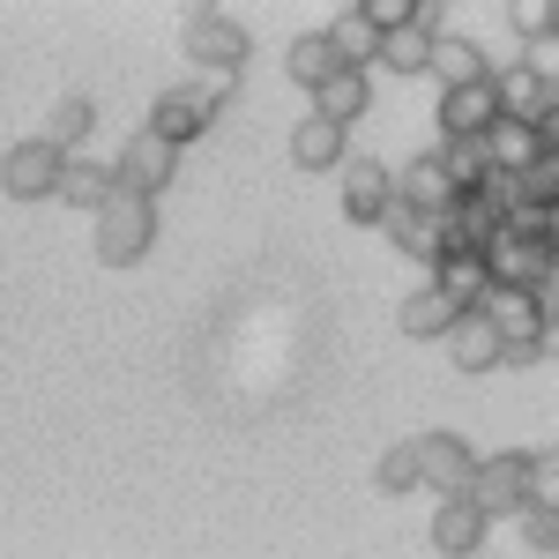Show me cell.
Segmentation results:
<instances>
[{
  "instance_id": "1",
  "label": "cell",
  "mask_w": 559,
  "mask_h": 559,
  "mask_svg": "<svg viewBox=\"0 0 559 559\" xmlns=\"http://www.w3.org/2000/svg\"><path fill=\"white\" fill-rule=\"evenodd\" d=\"M492 284H515V292H552L559 284V247L545 239V210H515V224L485 247Z\"/></svg>"
},
{
  "instance_id": "2",
  "label": "cell",
  "mask_w": 559,
  "mask_h": 559,
  "mask_svg": "<svg viewBox=\"0 0 559 559\" xmlns=\"http://www.w3.org/2000/svg\"><path fill=\"white\" fill-rule=\"evenodd\" d=\"M157 247V202L150 194H112L105 210L90 216V254L105 261V269H134V261Z\"/></svg>"
},
{
  "instance_id": "3",
  "label": "cell",
  "mask_w": 559,
  "mask_h": 559,
  "mask_svg": "<svg viewBox=\"0 0 559 559\" xmlns=\"http://www.w3.org/2000/svg\"><path fill=\"white\" fill-rule=\"evenodd\" d=\"M231 90H239V75H194V83L165 90V97L150 105V120H142V128L165 134L173 150H187L194 134H210V128H216V112H224V97H231Z\"/></svg>"
},
{
  "instance_id": "4",
  "label": "cell",
  "mask_w": 559,
  "mask_h": 559,
  "mask_svg": "<svg viewBox=\"0 0 559 559\" xmlns=\"http://www.w3.org/2000/svg\"><path fill=\"white\" fill-rule=\"evenodd\" d=\"M179 45H187V60H194L202 75H239V68H247V31H239L224 8H187Z\"/></svg>"
},
{
  "instance_id": "5",
  "label": "cell",
  "mask_w": 559,
  "mask_h": 559,
  "mask_svg": "<svg viewBox=\"0 0 559 559\" xmlns=\"http://www.w3.org/2000/svg\"><path fill=\"white\" fill-rule=\"evenodd\" d=\"M60 179H68V150H52L45 134L15 142L0 157V194L8 202H60Z\"/></svg>"
},
{
  "instance_id": "6",
  "label": "cell",
  "mask_w": 559,
  "mask_h": 559,
  "mask_svg": "<svg viewBox=\"0 0 559 559\" xmlns=\"http://www.w3.org/2000/svg\"><path fill=\"white\" fill-rule=\"evenodd\" d=\"M477 313L500 329L508 358H537V344H545V321H552L545 292H515V284H492V299L477 306Z\"/></svg>"
},
{
  "instance_id": "7",
  "label": "cell",
  "mask_w": 559,
  "mask_h": 559,
  "mask_svg": "<svg viewBox=\"0 0 559 559\" xmlns=\"http://www.w3.org/2000/svg\"><path fill=\"white\" fill-rule=\"evenodd\" d=\"M508 120V97H500V75L463 90H440V142H485V134Z\"/></svg>"
},
{
  "instance_id": "8",
  "label": "cell",
  "mask_w": 559,
  "mask_h": 559,
  "mask_svg": "<svg viewBox=\"0 0 559 559\" xmlns=\"http://www.w3.org/2000/svg\"><path fill=\"white\" fill-rule=\"evenodd\" d=\"M471 500L485 522L500 515H530V455H485L471 477Z\"/></svg>"
},
{
  "instance_id": "9",
  "label": "cell",
  "mask_w": 559,
  "mask_h": 559,
  "mask_svg": "<svg viewBox=\"0 0 559 559\" xmlns=\"http://www.w3.org/2000/svg\"><path fill=\"white\" fill-rule=\"evenodd\" d=\"M477 463H485V455H471V440H463V432H426V440H418L426 492H440V500H471Z\"/></svg>"
},
{
  "instance_id": "10",
  "label": "cell",
  "mask_w": 559,
  "mask_h": 559,
  "mask_svg": "<svg viewBox=\"0 0 559 559\" xmlns=\"http://www.w3.org/2000/svg\"><path fill=\"white\" fill-rule=\"evenodd\" d=\"M112 173H120L128 194H150V202H157V194L179 179V150L165 142V134L142 128V134H128V150H120V165H112Z\"/></svg>"
},
{
  "instance_id": "11",
  "label": "cell",
  "mask_w": 559,
  "mask_h": 559,
  "mask_svg": "<svg viewBox=\"0 0 559 559\" xmlns=\"http://www.w3.org/2000/svg\"><path fill=\"white\" fill-rule=\"evenodd\" d=\"M395 202H403V210H426V216H455L463 210V187L448 179L440 150H426V157H411V165L395 173Z\"/></svg>"
},
{
  "instance_id": "12",
  "label": "cell",
  "mask_w": 559,
  "mask_h": 559,
  "mask_svg": "<svg viewBox=\"0 0 559 559\" xmlns=\"http://www.w3.org/2000/svg\"><path fill=\"white\" fill-rule=\"evenodd\" d=\"M284 75H292L306 97H321L336 75H350V60L336 52V38H329V31H299V38L284 45Z\"/></svg>"
},
{
  "instance_id": "13",
  "label": "cell",
  "mask_w": 559,
  "mask_h": 559,
  "mask_svg": "<svg viewBox=\"0 0 559 559\" xmlns=\"http://www.w3.org/2000/svg\"><path fill=\"white\" fill-rule=\"evenodd\" d=\"M344 216L350 224H388L395 216V179L381 157H350L344 165Z\"/></svg>"
},
{
  "instance_id": "14",
  "label": "cell",
  "mask_w": 559,
  "mask_h": 559,
  "mask_svg": "<svg viewBox=\"0 0 559 559\" xmlns=\"http://www.w3.org/2000/svg\"><path fill=\"white\" fill-rule=\"evenodd\" d=\"M485 150H492V173H508V179H530L545 157H552L545 128H530V120H500V128L485 134Z\"/></svg>"
},
{
  "instance_id": "15",
  "label": "cell",
  "mask_w": 559,
  "mask_h": 559,
  "mask_svg": "<svg viewBox=\"0 0 559 559\" xmlns=\"http://www.w3.org/2000/svg\"><path fill=\"white\" fill-rule=\"evenodd\" d=\"M455 321H463V306L448 299L440 284H418L411 299L395 306V329H403V336H418V344H432V336L448 344V336H455Z\"/></svg>"
},
{
  "instance_id": "16",
  "label": "cell",
  "mask_w": 559,
  "mask_h": 559,
  "mask_svg": "<svg viewBox=\"0 0 559 559\" xmlns=\"http://www.w3.org/2000/svg\"><path fill=\"white\" fill-rule=\"evenodd\" d=\"M448 358H455V373H500L508 366V344H500V329L485 313H463L455 336H448Z\"/></svg>"
},
{
  "instance_id": "17",
  "label": "cell",
  "mask_w": 559,
  "mask_h": 559,
  "mask_svg": "<svg viewBox=\"0 0 559 559\" xmlns=\"http://www.w3.org/2000/svg\"><path fill=\"white\" fill-rule=\"evenodd\" d=\"M485 530H492V522L477 515V500H440V508H432V552L471 559V552H485Z\"/></svg>"
},
{
  "instance_id": "18",
  "label": "cell",
  "mask_w": 559,
  "mask_h": 559,
  "mask_svg": "<svg viewBox=\"0 0 559 559\" xmlns=\"http://www.w3.org/2000/svg\"><path fill=\"white\" fill-rule=\"evenodd\" d=\"M350 128H336V120H321V112H306L299 128H292V165L299 173H329V165H350Z\"/></svg>"
},
{
  "instance_id": "19",
  "label": "cell",
  "mask_w": 559,
  "mask_h": 559,
  "mask_svg": "<svg viewBox=\"0 0 559 559\" xmlns=\"http://www.w3.org/2000/svg\"><path fill=\"white\" fill-rule=\"evenodd\" d=\"M432 52H440V8H426L411 31H388V75H432Z\"/></svg>"
},
{
  "instance_id": "20",
  "label": "cell",
  "mask_w": 559,
  "mask_h": 559,
  "mask_svg": "<svg viewBox=\"0 0 559 559\" xmlns=\"http://www.w3.org/2000/svg\"><path fill=\"white\" fill-rule=\"evenodd\" d=\"M388 239H395V254L432 261V269H440V254H448V216H426V210H403V202H395V216H388Z\"/></svg>"
},
{
  "instance_id": "21",
  "label": "cell",
  "mask_w": 559,
  "mask_h": 559,
  "mask_svg": "<svg viewBox=\"0 0 559 559\" xmlns=\"http://www.w3.org/2000/svg\"><path fill=\"white\" fill-rule=\"evenodd\" d=\"M432 284H440L448 299L463 306V313H477V306L492 299V269H485V254H440Z\"/></svg>"
},
{
  "instance_id": "22",
  "label": "cell",
  "mask_w": 559,
  "mask_h": 559,
  "mask_svg": "<svg viewBox=\"0 0 559 559\" xmlns=\"http://www.w3.org/2000/svg\"><path fill=\"white\" fill-rule=\"evenodd\" d=\"M500 97H508V120H530V128H545L559 112V90L545 75H530V68H508L500 75Z\"/></svg>"
},
{
  "instance_id": "23",
  "label": "cell",
  "mask_w": 559,
  "mask_h": 559,
  "mask_svg": "<svg viewBox=\"0 0 559 559\" xmlns=\"http://www.w3.org/2000/svg\"><path fill=\"white\" fill-rule=\"evenodd\" d=\"M329 38H336V52H344L350 68H366V60H381V52H388V38H381V31H373V15H366L358 0L329 15Z\"/></svg>"
},
{
  "instance_id": "24",
  "label": "cell",
  "mask_w": 559,
  "mask_h": 559,
  "mask_svg": "<svg viewBox=\"0 0 559 559\" xmlns=\"http://www.w3.org/2000/svg\"><path fill=\"white\" fill-rule=\"evenodd\" d=\"M366 105H373V75H366V68L336 75V83L313 97V112H321V120H336V128H358V120H366Z\"/></svg>"
},
{
  "instance_id": "25",
  "label": "cell",
  "mask_w": 559,
  "mask_h": 559,
  "mask_svg": "<svg viewBox=\"0 0 559 559\" xmlns=\"http://www.w3.org/2000/svg\"><path fill=\"white\" fill-rule=\"evenodd\" d=\"M112 194H120V173H112V165H83V157H68V179H60V202H68V210L97 216Z\"/></svg>"
},
{
  "instance_id": "26",
  "label": "cell",
  "mask_w": 559,
  "mask_h": 559,
  "mask_svg": "<svg viewBox=\"0 0 559 559\" xmlns=\"http://www.w3.org/2000/svg\"><path fill=\"white\" fill-rule=\"evenodd\" d=\"M432 75H440V90H463V83H485L492 68H485V52H477L471 38L440 31V52H432Z\"/></svg>"
},
{
  "instance_id": "27",
  "label": "cell",
  "mask_w": 559,
  "mask_h": 559,
  "mask_svg": "<svg viewBox=\"0 0 559 559\" xmlns=\"http://www.w3.org/2000/svg\"><path fill=\"white\" fill-rule=\"evenodd\" d=\"M440 165H448V179L463 194H485L492 187V150L485 142H440Z\"/></svg>"
},
{
  "instance_id": "28",
  "label": "cell",
  "mask_w": 559,
  "mask_h": 559,
  "mask_svg": "<svg viewBox=\"0 0 559 559\" xmlns=\"http://www.w3.org/2000/svg\"><path fill=\"white\" fill-rule=\"evenodd\" d=\"M90 128H97V105H90V97H60V105H52V120H45V142L75 157Z\"/></svg>"
},
{
  "instance_id": "29",
  "label": "cell",
  "mask_w": 559,
  "mask_h": 559,
  "mask_svg": "<svg viewBox=\"0 0 559 559\" xmlns=\"http://www.w3.org/2000/svg\"><path fill=\"white\" fill-rule=\"evenodd\" d=\"M373 485H381L388 500H403V492H426V471H418V440L388 448L381 463H373Z\"/></svg>"
},
{
  "instance_id": "30",
  "label": "cell",
  "mask_w": 559,
  "mask_h": 559,
  "mask_svg": "<svg viewBox=\"0 0 559 559\" xmlns=\"http://www.w3.org/2000/svg\"><path fill=\"white\" fill-rule=\"evenodd\" d=\"M530 508L537 515H559V448L530 455Z\"/></svg>"
},
{
  "instance_id": "31",
  "label": "cell",
  "mask_w": 559,
  "mask_h": 559,
  "mask_svg": "<svg viewBox=\"0 0 559 559\" xmlns=\"http://www.w3.org/2000/svg\"><path fill=\"white\" fill-rule=\"evenodd\" d=\"M358 8H366V15H373V31H411V23H418V15H426L432 0H358Z\"/></svg>"
},
{
  "instance_id": "32",
  "label": "cell",
  "mask_w": 559,
  "mask_h": 559,
  "mask_svg": "<svg viewBox=\"0 0 559 559\" xmlns=\"http://www.w3.org/2000/svg\"><path fill=\"white\" fill-rule=\"evenodd\" d=\"M522 68H530V75H545V83L559 90V31H545V38L522 45Z\"/></svg>"
},
{
  "instance_id": "33",
  "label": "cell",
  "mask_w": 559,
  "mask_h": 559,
  "mask_svg": "<svg viewBox=\"0 0 559 559\" xmlns=\"http://www.w3.org/2000/svg\"><path fill=\"white\" fill-rule=\"evenodd\" d=\"M522 530H530V545H537V552H559V515H537V508H530Z\"/></svg>"
},
{
  "instance_id": "34",
  "label": "cell",
  "mask_w": 559,
  "mask_h": 559,
  "mask_svg": "<svg viewBox=\"0 0 559 559\" xmlns=\"http://www.w3.org/2000/svg\"><path fill=\"white\" fill-rule=\"evenodd\" d=\"M537 358H559V313L545 321V344H537Z\"/></svg>"
},
{
  "instance_id": "35",
  "label": "cell",
  "mask_w": 559,
  "mask_h": 559,
  "mask_svg": "<svg viewBox=\"0 0 559 559\" xmlns=\"http://www.w3.org/2000/svg\"><path fill=\"white\" fill-rule=\"evenodd\" d=\"M545 239L559 247V202H545Z\"/></svg>"
},
{
  "instance_id": "36",
  "label": "cell",
  "mask_w": 559,
  "mask_h": 559,
  "mask_svg": "<svg viewBox=\"0 0 559 559\" xmlns=\"http://www.w3.org/2000/svg\"><path fill=\"white\" fill-rule=\"evenodd\" d=\"M545 142H552V157H559V112H552V120H545Z\"/></svg>"
},
{
  "instance_id": "37",
  "label": "cell",
  "mask_w": 559,
  "mask_h": 559,
  "mask_svg": "<svg viewBox=\"0 0 559 559\" xmlns=\"http://www.w3.org/2000/svg\"><path fill=\"white\" fill-rule=\"evenodd\" d=\"M545 306H552V313H559V284H552V292H545Z\"/></svg>"
},
{
  "instance_id": "38",
  "label": "cell",
  "mask_w": 559,
  "mask_h": 559,
  "mask_svg": "<svg viewBox=\"0 0 559 559\" xmlns=\"http://www.w3.org/2000/svg\"><path fill=\"white\" fill-rule=\"evenodd\" d=\"M552 31H559V0H552Z\"/></svg>"
}]
</instances>
